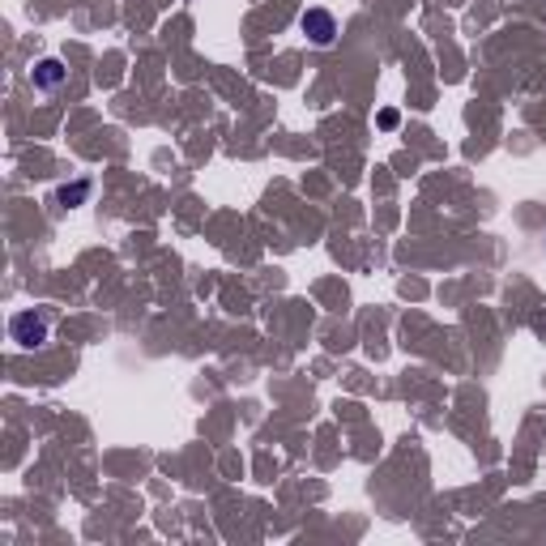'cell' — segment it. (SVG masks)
I'll return each mask as SVG.
<instances>
[{"mask_svg":"<svg viewBox=\"0 0 546 546\" xmlns=\"http://www.w3.org/2000/svg\"><path fill=\"white\" fill-rule=\"evenodd\" d=\"M52 334V316H47L43 307H31V312H17L9 320V337H14L22 350H39Z\"/></svg>","mask_w":546,"mask_h":546,"instance_id":"obj_1","label":"cell"},{"mask_svg":"<svg viewBox=\"0 0 546 546\" xmlns=\"http://www.w3.org/2000/svg\"><path fill=\"white\" fill-rule=\"evenodd\" d=\"M299 26H304V34L316 47H329V43H334V34H337V22H334V14H329V9H307Z\"/></svg>","mask_w":546,"mask_h":546,"instance_id":"obj_2","label":"cell"},{"mask_svg":"<svg viewBox=\"0 0 546 546\" xmlns=\"http://www.w3.org/2000/svg\"><path fill=\"white\" fill-rule=\"evenodd\" d=\"M64 81V64L61 61H43L34 69V90H56Z\"/></svg>","mask_w":546,"mask_h":546,"instance_id":"obj_3","label":"cell"},{"mask_svg":"<svg viewBox=\"0 0 546 546\" xmlns=\"http://www.w3.org/2000/svg\"><path fill=\"white\" fill-rule=\"evenodd\" d=\"M86 193H90V184H77L73 193H69V188H64V193H61V201H77V197H86Z\"/></svg>","mask_w":546,"mask_h":546,"instance_id":"obj_4","label":"cell"}]
</instances>
